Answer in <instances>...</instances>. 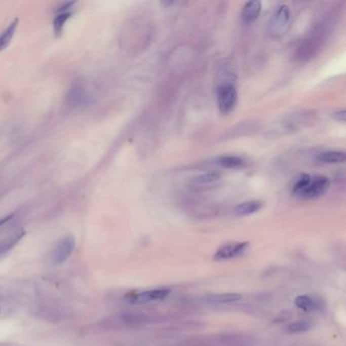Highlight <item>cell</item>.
<instances>
[{
  "label": "cell",
  "instance_id": "6da1fadb",
  "mask_svg": "<svg viewBox=\"0 0 346 346\" xmlns=\"http://www.w3.org/2000/svg\"><path fill=\"white\" fill-rule=\"evenodd\" d=\"M290 17L291 14L289 8L284 4L278 5L272 12L268 23L269 35L274 39L282 37L289 28Z\"/></svg>",
  "mask_w": 346,
  "mask_h": 346
},
{
  "label": "cell",
  "instance_id": "7a4b0ae2",
  "mask_svg": "<svg viewBox=\"0 0 346 346\" xmlns=\"http://www.w3.org/2000/svg\"><path fill=\"white\" fill-rule=\"evenodd\" d=\"M216 101L221 114L228 115L232 113L238 103V91L235 85L229 82L219 84L216 89Z\"/></svg>",
  "mask_w": 346,
  "mask_h": 346
},
{
  "label": "cell",
  "instance_id": "3957f363",
  "mask_svg": "<svg viewBox=\"0 0 346 346\" xmlns=\"http://www.w3.org/2000/svg\"><path fill=\"white\" fill-rule=\"evenodd\" d=\"M330 188V180L326 176L318 175L312 177L309 185L304 188V190L298 195L299 198L305 200L317 199L323 196Z\"/></svg>",
  "mask_w": 346,
  "mask_h": 346
},
{
  "label": "cell",
  "instance_id": "277c9868",
  "mask_svg": "<svg viewBox=\"0 0 346 346\" xmlns=\"http://www.w3.org/2000/svg\"><path fill=\"white\" fill-rule=\"evenodd\" d=\"M75 248V241L72 237H65L61 239L54 247L51 255L52 263L61 265L68 260Z\"/></svg>",
  "mask_w": 346,
  "mask_h": 346
},
{
  "label": "cell",
  "instance_id": "5b68a950",
  "mask_svg": "<svg viewBox=\"0 0 346 346\" xmlns=\"http://www.w3.org/2000/svg\"><path fill=\"white\" fill-rule=\"evenodd\" d=\"M171 290L168 288H157L152 290H145L128 297V301L132 303H145L155 300H161L166 298L170 294Z\"/></svg>",
  "mask_w": 346,
  "mask_h": 346
},
{
  "label": "cell",
  "instance_id": "8992f818",
  "mask_svg": "<svg viewBox=\"0 0 346 346\" xmlns=\"http://www.w3.org/2000/svg\"><path fill=\"white\" fill-rule=\"evenodd\" d=\"M248 247H249L248 242L227 244L218 249V251L214 255V259L217 261H221V260H228L232 258L239 257L245 253Z\"/></svg>",
  "mask_w": 346,
  "mask_h": 346
},
{
  "label": "cell",
  "instance_id": "52a82bcc",
  "mask_svg": "<svg viewBox=\"0 0 346 346\" xmlns=\"http://www.w3.org/2000/svg\"><path fill=\"white\" fill-rule=\"evenodd\" d=\"M262 12V4L260 2L246 3L242 9L241 20L245 25H251L255 23Z\"/></svg>",
  "mask_w": 346,
  "mask_h": 346
},
{
  "label": "cell",
  "instance_id": "ba28073f",
  "mask_svg": "<svg viewBox=\"0 0 346 346\" xmlns=\"http://www.w3.org/2000/svg\"><path fill=\"white\" fill-rule=\"evenodd\" d=\"M262 207H263V203L261 201L251 200V201H246V202H242L238 204L235 207L234 212L238 216H247V215H251V214L258 212Z\"/></svg>",
  "mask_w": 346,
  "mask_h": 346
},
{
  "label": "cell",
  "instance_id": "9c48e42d",
  "mask_svg": "<svg viewBox=\"0 0 346 346\" xmlns=\"http://www.w3.org/2000/svg\"><path fill=\"white\" fill-rule=\"evenodd\" d=\"M243 295L240 293L235 292H226V293H217V294H211L207 295L205 297V301L213 304H223V303H232L236 302L240 299H242Z\"/></svg>",
  "mask_w": 346,
  "mask_h": 346
},
{
  "label": "cell",
  "instance_id": "30bf717a",
  "mask_svg": "<svg viewBox=\"0 0 346 346\" xmlns=\"http://www.w3.org/2000/svg\"><path fill=\"white\" fill-rule=\"evenodd\" d=\"M294 304L304 312H315L321 307L320 303L314 297L307 294L296 296L294 299Z\"/></svg>",
  "mask_w": 346,
  "mask_h": 346
},
{
  "label": "cell",
  "instance_id": "8fae6325",
  "mask_svg": "<svg viewBox=\"0 0 346 346\" xmlns=\"http://www.w3.org/2000/svg\"><path fill=\"white\" fill-rule=\"evenodd\" d=\"M346 155L341 150H327L321 152L317 160L323 164H342L345 162Z\"/></svg>",
  "mask_w": 346,
  "mask_h": 346
},
{
  "label": "cell",
  "instance_id": "7c38bea8",
  "mask_svg": "<svg viewBox=\"0 0 346 346\" xmlns=\"http://www.w3.org/2000/svg\"><path fill=\"white\" fill-rule=\"evenodd\" d=\"M216 165L222 169H239L245 165V160L239 156H221L216 159Z\"/></svg>",
  "mask_w": 346,
  "mask_h": 346
},
{
  "label": "cell",
  "instance_id": "4fadbf2b",
  "mask_svg": "<svg viewBox=\"0 0 346 346\" xmlns=\"http://www.w3.org/2000/svg\"><path fill=\"white\" fill-rule=\"evenodd\" d=\"M18 25H19V19H15L9 25V27L4 31V33L0 35V51L5 50L10 45V43L12 42V40L15 36Z\"/></svg>",
  "mask_w": 346,
  "mask_h": 346
},
{
  "label": "cell",
  "instance_id": "5bb4252c",
  "mask_svg": "<svg viewBox=\"0 0 346 346\" xmlns=\"http://www.w3.org/2000/svg\"><path fill=\"white\" fill-rule=\"evenodd\" d=\"M24 235H25V232L21 230V232L16 233L12 237L4 240L3 242H0V255H3L7 253L8 251H10L11 249H13L21 241Z\"/></svg>",
  "mask_w": 346,
  "mask_h": 346
},
{
  "label": "cell",
  "instance_id": "9a60e30c",
  "mask_svg": "<svg viewBox=\"0 0 346 346\" xmlns=\"http://www.w3.org/2000/svg\"><path fill=\"white\" fill-rule=\"evenodd\" d=\"M72 15H73L72 12H65V13L58 14L55 17V19L53 21V28H54V32H55L56 36H59L61 34V32L64 29L66 22L72 17Z\"/></svg>",
  "mask_w": 346,
  "mask_h": 346
},
{
  "label": "cell",
  "instance_id": "2e32d148",
  "mask_svg": "<svg viewBox=\"0 0 346 346\" xmlns=\"http://www.w3.org/2000/svg\"><path fill=\"white\" fill-rule=\"evenodd\" d=\"M312 177L309 174H301L295 180L292 186V193L298 197V195L304 190V188L309 185Z\"/></svg>",
  "mask_w": 346,
  "mask_h": 346
},
{
  "label": "cell",
  "instance_id": "e0dca14e",
  "mask_svg": "<svg viewBox=\"0 0 346 346\" xmlns=\"http://www.w3.org/2000/svg\"><path fill=\"white\" fill-rule=\"evenodd\" d=\"M312 327V323L309 321H297V322H293L292 324L288 325L286 328V331L290 334H296V333H302L305 332L307 330H310Z\"/></svg>",
  "mask_w": 346,
  "mask_h": 346
},
{
  "label": "cell",
  "instance_id": "ac0fdd59",
  "mask_svg": "<svg viewBox=\"0 0 346 346\" xmlns=\"http://www.w3.org/2000/svg\"><path fill=\"white\" fill-rule=\"evenodd\" d=\"M220 178L221 177H220V175L218 173L211 172V173H204V174H201V175L195 177L194 181L197 184L207 185V184H212V183H215V182L219 181Z\"/></svg>",
  "mask_w": 346,
  "mask_h": 346
},
{
  "label": "cell",
  "instance_id": "d6986e66",
  "mask_svg": "<svg viewBox=\"0 0 346 346\" xmlns=\"http://www.w3.org/2000/svg\"><path fill=\"white\" fill-rule=\"evenodd\" d=\"M333 118L337 122L345 123V120H346V112H345V110H339V111L334 112L333 113Z\"/></svg>",
  "mask_w": 346,
  "mask_h": 346
},
{
  "label": "cell",
  "instance_id": "ffe728a7",
  "mask_svg": "<svg viewBox=\"0 0 346 346\" xmlns=\"http://www.w3.org/2000/svg\"><path fill=\"white\" fill-rule=\"evenodd\" d=\"M4 346H7V345H4Z\"/></svg>",
  "mask_w": 346,
  "mask_h": 346
}]
</instances>
